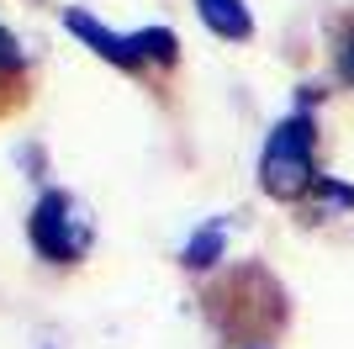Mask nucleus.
Listing matches in <instances>:
<instances>
[{
  "mask_svg": "<svg viewBox=\"0 0 354 349\" xmlns=\"http://www.w3.org/2000/svg\"><path fill=\"white\" fill-rule=\"evenodd\" d=\"M21 64V53H16V43L6 37V27H0V69H16Z\"/></svg>",
  "mask_w": 354,
  "mask_h": 349,
  "instance_id": "6",
  "label": "nucleus"
},
{
  "mask_svg": "<svg viewBox=\"0 0 354 349\" xmlns=\"http://www.w3.org/2000/svg\"><path fill=\"white\" fill-rule=\"evenodd\" d=\"M64 21H69V32H74V37H85V43L95 48L101 58H111L117 69H133V64H143V58H138V48H133V37H117V32H111V27H101L95 16L69 11Z\"/></svg>",
  "mask_w": 354,
  "mask_h": 349,
  "instance_id": "3",
  "label": "nucleus"
},
{
  "mask_svg": "<svg viewBox=\"0 0 354 349\" xmlns=\"http://www.w3.org/2000/svg\"><path fill=\"white\" fill-rule=\"evenodd\" d=\"M32 249L53 265H74L90 249V222L80 217V206L64 190H48L37 212H32Z\"/></svg>",
  "mask_w": 354,
  "mask_h": 349,
  "instance_id": "2",
  "label": "nucleus"
},
{
  "mask_svg": "<svg viewBox=\"0 0 354 349\" xmlns=\"http://www.w3.org/2000/svg\"><path fill=\"white\" fill-rule=\"evenodd\" d=\"M222 254V222H212V228H201L191 238V244H185V265H191V270H207L212 260H217Z\"/></svg>",
  "mask_w": 354,
  "mask_h": 349,
  "instance_id": "5",
  "label": "nucleus"
},
{
  "mask_svg": "<svg viewBox=\"0 0 354 349\" xmlns=\"http://www.w3.org/2000/svg\"><path fill=\"white\" fill-rule=\"evenodd\" d=\"M344 69L354 74V37H349V53H344Z\"/></svg>",
  "mask_w": 354,
  "mask_h": 349,
  "instance_id": "7",
  "label": "nucleus"
},
{
  "mask_svg": "<svg viewBox=\"0 0 354 349\" xmlns=\"http://www.w3.org/2000/svg\"><path fill=\"white\" fill-rule=\"evenodd\" d=\"M196 11L217 37H249L254 21H249V6L243 0H196Z\"/></svg>",
  "mask_w": 354,
  "mask_h": 349,
  "instance_id": "4",
  "label": "nucleus"
},
{
  "mask_svg": "<svg viewBox=\"0 0 354 349\" xmlns=\"http://www.w3.org/2000/svg\"><path fill=\"white\" fill-rule=\"evenodd\" d=\"M317 127L312 116H286L275 122V132L265 138V154H259V186L270 196H301L307 186H317Z\"/></svg>",
  "mask_w": 354,
  "mask_h": 349,
  "instance_id": "1",
  "label": "nucleus"
}]
</instances>
